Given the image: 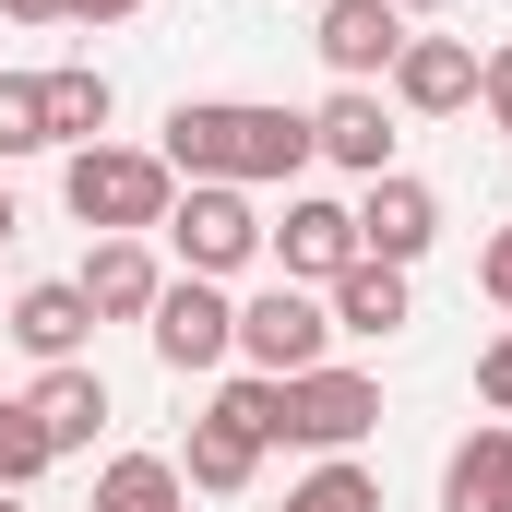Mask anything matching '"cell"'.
<instances>
[{
    "label": "cell",
    "mask_w": 512,
    "mask_h": 512,
    "mask_svg": "<svg viewBox=\"0 0 512 512\" xmlns=\"http://www.w3.org/2000/svg\"><path fill=\"white\" fill-rule=\"evenodd\" d=\"M477 405H489V417H512V322L477 346Z\"/></svg>",
    "instance_id": "24"
},
{
    "label": "cell",
    "mask_w": 512,
    "mask_h": 512,
    "mask_svg": "<svg viewBox=\"0 0 512 512\" xmlns=\"http://www.w3.org/2000/svg\"><path fill=\"white\" fill-rule=\"evenodd\" d=\"M370 429H382V382L322 358V370L286 382V429H274V441H286V453H358Z\"/></svg>",
    "instance_id": "5"
},
{
    "label": "cell",
    "mask_w": 512,
    "mask_h": 512,
    "mask_svg": "<svg viewBox=\"0 0 512 512\" xmlns=\"http://www.w3.org/2000/svg\"><path fill=\"white\" fill-rule=\"evenodd\" d=\"M322 346H334V310H322V286H251L239 298V370L262 382H298V370H322Z\"/></svg>",
    "instance_id": "4"
},
{
    "label": "cell",
    "mask_w": 512,
    "mask_h": 512,
    "mask_svg": "<svg viewBox=\"0 0 512 512\" xmlns=\"http://www.w3.org/2000/svg\"><path fill=\"white\" fill-rule=\"evenodd\" d=\"M48 465H60V453H48V429H36V405H24V393H0V489L24 501V489H36Z\"/></svg>",
    "instance_id": "21"
},
{
    "label": "cell",
    "mask_w": 512,
    "mask_h": 512,
    "mask_svg": "<svg viewBox=\"0 0 512 512\" xmlns=\"http://www.w3.org/2000/svg\"><path fill=\"white\" fill-rule=\"evenodd\" d=\"M36 429H48V453H96V429H108V382L84 370V358H60V370H36Z\"/></svg>",
    "instance_id": "16"
},
{
    "label": "cell",
    "mask_w": 512,
    "mask_h": 512,
    "mask_svg": "<svg viewBox=\"0 0 512 512\" xmlns=\"http://www.w3.org/2000/svg\"><path fill=\"white\" fill-rule=\"evenodd\" d=\"M405 36H417V24H405L393 0H322V24H310V48L334 60V84H382Z\"/></svg>",
    "instance_id": "11"
},
{
    "label": "cell",
    "mask_w": 512,
    "mask_h": 512,
    "mask_svg": "<svg viewBox=\"0 0 512 512\" xmlns=\"http://www.w3.org/2000/svg\"><path fill=\"white\" fill-rule=\"evenodd\" d=\"M429 239H441V191H429L417 167H382V179L358 191V251L370 262H417Z\"/></svg>",
    "instance_id": "10"
},
{
    "label": "cell",
    "mask_w": 512,
    "mask_h": 512,
    "mask_svg": "<svg viewBox=\"0 0 512 512\" xmlns=\"http://www.w3.org/2000/svg\"><path fill=\"white\" fill-rule=\"evenodd\" d=\"M179 179H227V191H298L310 167V108H262V96H179L167 143H155Z\"/></svg>",
    "instance_id": "1"
},
{
    "label": "cell",
    "mask_w": 512,
    "mask_h": 512,
    "mask_svg": "<svg viewBox=\"0 0 512 512\" xmlns=\"http://www.w3.org/2000/svg\"><path fill=\"white\" fill-rule=\"evenodd\" d=\"M215 417H239L262 453H274V429H286V382H262V370H239V382H215Z\"/></svg>",
    "instance_id": "23"
},
{
    "label": "cell",
    "mask_w": 512,
    "mask_h": 512,
    "mask_svg": "<svg viewBox=\"0 0 512 512\" xmlns=\"http://www.w3.org/2000/svg\"><path fill=\"white\" fill-rule=\"evenodd\" d=\"M477 286H489V310H512V227L477 239Z\"/></svg>",
    "instance_id": "26"
},
{
    "label": "cell",
    "mask_w": 512,
    "mask_h": 512,
    "mask_svg": "<svg viewBox=\"0 0 512 512\" xmlns=\"http://www.w3.org/2000/svg\"><path fill=\"white\" fill-rule=\"evenodd\" d=\"M0 512H24V501H12V489H0Z\"/></svg>",
    "instance_id": "31"
},
{
    "label": "cell",
    "mask_w": 512,
    "mask_h": 512,
    "mask_svg": "<svg viewBox=\"0 0 512 512\" xmlns=\"http://www.w3.org/2000/svg\"><path fill=\"white\" fill-rule=\"evenodd\" d=\"M441 512H512V417L465 429L453 465H441Z\"/></svg>",
    "instance_id": "17"
},
{
    "label": "cell",
    "mask_w": 512,
    "mask_h": 512,
    "mask_svg": "<svg viewBox=\"0 0 512 512\" xmlns=\"http://www.w3.org/2000/svg\"><path fill=\"white\" fill-rule=\"evenodd\" d=\"M393 12H441V0H393Z\"/></svg>",
    "instance_id": "30"
},
{
    "label": "cell",
    "mask_w": 512,
    "mask_h": 512,
    "mask_svg": "<svg viewBox=\"0 0 512 512\" xmlns=\"http://www.w3.org/2000/svg\"><path fill=\"white\" fill-rule=\"evenodd\" d=\"M12 155H48V96H36V72H0V167Z\"/></svg>",
    "instance_id": "22"
},
{
    "label": "cell",
    "mask_w": 512,
    "mask_h": 512,
    "mask_svg": "<svg viewBox=\"0 0 512 512\" xmlns=\"http://www.w3.org/2000/svg\"><path fill=\"white\" fill-rule=\"evenodd\" d=\"M12 227H24V215H12V191H0V251H12Z\"/></svg>",
    "instance_id": "29"
},
{
    "label": "cell",
    "mask_w": 512,
    "mask_h": 512,
    "mask_svg": "<svg viewBox=\"0 0 512 512\" xmlns=\"http://www.w3.org/2000/svg\"><path fill=\"white\" fill-rule=\"evenodd\" d=\"M36 96H48V155H72V143H108V120H120V84H108L96 60H60V72H36Z\"/></svg>",
    "instance_id": "15"
},
{
    "label": "cell",
    "mask_w": 512,
    "mask_h": 512,
    "mask_svg": "<svg viewBox=\"0 0 512 512\" xmlns=\"http://www.w3.org/2000/svg\"><path fill=\"white\" fill-rule=\"evenodd\" d=\"M310 155L346 167V179H382L393 167V96L382 84H334V96L310 108Z\"/></svg>",
    "instance_id": "9"
},
{
    "label": "cell",
    "mask_w": 512,
    "mask_h": 512,
    "mask_svg": "<svg viewBox=\"0 0 512 512\" xmlns=\"http://www.w3.org/2000/svg\"><path fill=\"white\" fill-rule=\"evenodd\" d=\"M477 108H489V120L512 131V36H501V48H489V60H477Z\"/></svg>",
    "instance_id": "25"
},
{
    "label": "cell",
    "mask_w": 512,
    "mask_h": 512,
    "mask_svg": "<svg viewBox=\"0 0 512 512\" xmlns=\"http://www.w3.org/2000/svg\"><path fill=\"white\" fill-rule=\"evenodd\" d=\"M131 12H143V0H60V24H96V36H108V24H131Z\"/></svg>",
    "instance_id": "27"
},
{
    "label": "cell",
    "mask_w": 512,
    "mask_h": 512,
    "mask_svg": "<svg viewBox=\"0 0 512 512\" xmlns=\"http://www.w3.org/2000/svg\"><path fill=\"white\" fill-rule=\"evenodd\" d=\"M179 477H191L203 501H239V489L262 477V441L239 429V417H215V405H203V417H191V441H179Z\"/></svg>",
    "instance_id": "18"
},
{
    "label": "cell",
    "mask_w": 512,
    "mask_h": 512,
    "mask_svg": "<svg viewBox=\"0 0 512 512\" xmlns=\"http://www.w3.org/2000/svg\"><path fill=\"white\" fill-rule=\"evenodd\" d=\"M72 286H84V310H96V322H155V298H167V262L143 251V239H96Z\"/></svg>",
    "instance_id": "13"
},
{
    "label": "cell",
    "mask_w": 512,
    "mask_h": 512,
    "mask_svg": "<svg viewBox=\"0 0 512 512\" xmlns=\"http://www.w3.org/2000/svg\"><path fill=\"white\" fill-rule=\"evenodd\" d=\"M36 370H60V358H84V334H96V310H84V286L72 274H36L24 298H12V322H0Z\"/></svg>",
    "instance_id": "12"
},
{
    "label": "cell",
    "mask_w": 512,
    "mask_h": 512,
    "mask_svg": "<svg viewBox=\"0 0 512 512\" xmlns=\"http://www.w3.org/2000/svg\"><path fill=\"white\" fill-rule=\"evenodd\" d=\"M96 512H191L179 453H108L96 465Z\"/></svg>",
    "instance_id": "19"
},
{
    "label": "cell",
    "mask_w": 512,
    "mask_h": 512,
    "mask_svg": "<svg viewBox=\"0 0 512 512\" xmlns=\"http://www.w3.org/2000/svg\"><path fill=\"white\" fill-rule=\"evenodd\" d=\"M286 512H382V477H370L358 453H322V465L286 489Z\"/></svg>",
    "instance_id": "20"
},
{
    "label": "cell",
    "mask_w": 512,
    "mask_h": 512,
    "mask_svg": "<svg viewBox=\"0 0 512 512\" xmlns=\"http://www.w3.org/2000/svg\"><path fill=\"white\" fill-rule=\"evenodd\" d=\"M0 12H12V24H60V0H0Z\"/></svg>",
    "instance_id": "28"
},
{
    "label": "cell",
    "mask_w": 512,
    "mask_h": 512,
    "mask_svg": "<svg viewBox=\"0 0 512 512\" xmlns=\"http://www.w3.org/2000/svg\"><path fill=\"white\" fill-rule=\"evenodd\" d=\"M167 251H179V274H251L262 262V203L251 191H227V179H179V203H167Z\"/></svg>",
    "instance_id": "3"
},
{
    "label": "cell",
    "mask_w": 512,
    "mask_h": 512,
    "mask_svg": "<svg viewBox=\"0 0 512 512\" xmlns=\"http://www.w3.org/2000/svg\"><path fill=\"white\" fill-rule=\"evenodd\" d=\"M477 36H405L393 48V72H382V96L405 108V120H453V108H477Z\"/></svg>",
    "instance_id": "8"
},
{
    "label": "cell",
    "mask_w": 512,
    "mask_h": 512,
    "mask_svg": "<svg viewBox=\"0 0 512 512\" xmlns=\"http://www.w3.org/2000/svg\"><path fill=\"white\" fill-rule=\"evenodd\" d=\"M322 310H334V334H370V346H382V334L417 322V286H405V262H370V251H358L334 286H322Z\"/></svg>",
    "instance_id": "14"
},
{
    "label": "cell",
    "mask_w": 512,
    "mask_h": 512,
    "mask_svg": "<svg viewBox=\"0 0 512 512\" xmlns=\"http://www.w3.org/2000/svg\"><path fill=\"white\" fill-rule=\"evenodd\" d=\"M143 334H155V358H167L179 382H191V370H227V358H239V298H227L215 274H167V298H155Z\"/></svg>",
    "instance_id": "6"
},
{
    "label": "cell",
    "mask_w": 512,
    "mask_h": 512,
    "mask_svg": "<svg viewBox=\"0 0 512 512\" xmlns=\"http://www.w3.org/2000/svg\"><path fill=\"white\" fill-rule=\"evenodd\" d=\"M262 262L286 286H334L358 262V203H322V191H286V215L262 227Z\"/></svg>",
    "instance_id": "7"
},
{
    "label": "cell",
    "mask_w": 512,
    "mask_h": 512,
    "mask_svg": "<svg viewBox=\"0 0 512 512\" xmlns=\"http://www.w3.org/2000/svg\"><path fill=\"white\" fill-rule=\"evenodd\" d=\"M60 203H72V227H96V239H155L167 203H179V167H167L155 143H72V155H60Z\"/></svg>",
    "instance_id": "2"
}]
</instances>
